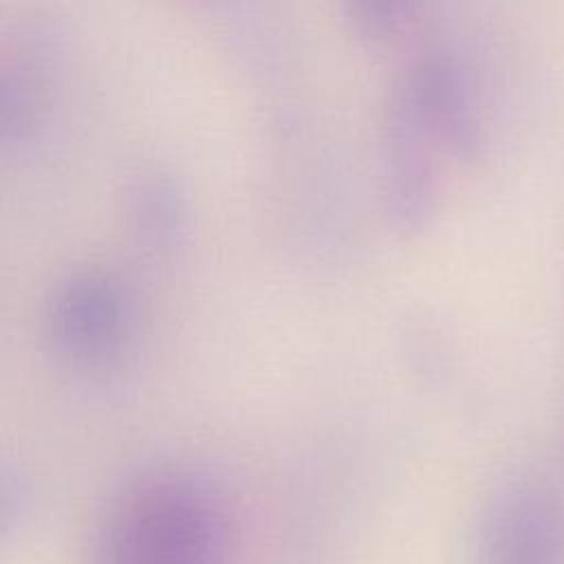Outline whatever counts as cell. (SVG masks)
<instances>
[{"label": "cell", "mask_w": 564, "mask_h": 564, "mask_svg": "<svg viewBox=\"0 0 564 564\" xmlns=\"http://www.w3.org/2000/svg\"><path fill=\"white\" fill-rule=\"evenodd\" d=\"M231 524L203 480L161 471L132 482L97 533L93 564H227Z\"/></svg>", "instance_id": "obj_1"}, {"label": "cell", "mask_w": 564, "mask_h": 564, "mask_svg": "<svg viewBox=\"0 0 564 564\" xmlns=\"http://www.w3.org/2000/svg\"><path fill=\"white\" fill-rule=\"evenodd\" d=\"M471 564H564V498L540 476L505 478L485 500Z\"/></svg>", "instance_id": "obj_2"}, {"label": "cell", "mask_w": 564, "mask_h": 564, "mask_svg": "<svg viewBox=\"0 0 564 564\" xmlns=\"http://www.w3.org/2000/svg\"><path fill=\"white\" fill-rule=\"evenodd\" d=\"M121 328V302L101 278L70 280L51 304V335L70 355H95L108 348Z\"/></svg>", "instance_id": "obj_3"}]
</instances>
